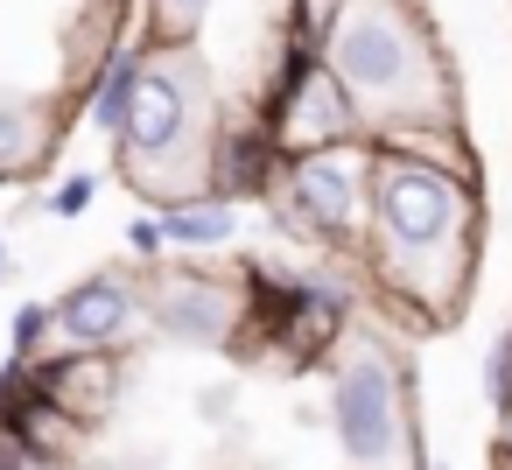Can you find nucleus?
<instances>
[{
	"instance_id": "2eb2a0df",
	"label": "nucleus",
	"mask_w": 512,
	"mask_h": 470,
	"mask_svg": "<svg viewBox=\"0 0 512 470\" xmlns=\"http://www.w3.org/2000/svg\"><path fill=\"white\" fill-rule=\"evenodd\" d=\"M92 197H99V176H92V169H71V176H57V190L36 197V211H50V218H85Z\"/></svg>"
},
{
	"instance_id": "6ab92c4d",
	"label": "nucleus",
	"mask_w": 512,
	"mask_h": 470,
	"mask_svg": "<svg viewBox=\"0 0 512 470\" xmlns=\"http://www.w3.org/2000/svg\"><path fill=\"white\" fill-rule=\"evenodd\" d=\"M421 470H449V463H442V456H421Z\"/></svg>"
},
{
	"instance_id": "0eeeda50",
	"label": "nucleus",
	"mask_w": 512,
	"mask_h": 470,
	"mask_svg": "<svg viewBox=\"0 0 512 470\" xmlns=\"http://www.w3.org/2000/svg\"><path fill=\"white\" fill-rule=\"evenodd\" d=\"M204 169H211V197H225L239 211V204H274L288 155H281V141L267 134V120L253 106H225L211 141H204Z\"/></svg>"
},
{
	"instance_id": "1a4fd4ad",
	"label": "nucleus",
	"mask_w": 512,
	"mask_h": 470,
	"mask_svg": "<svg viewBox=\"0 0 512 470\" xmlns=\"http://www.w3.org/2000/svg\"><path fill=\"white\" fill-rule=\"evenodd\" d=\"M64 148V106L50 92L0 78V183H29Z\"/></svg>"
},
{
	"instance_id": "9d476101",
	"label": "nucleus",
	"mask_w": 512,
	"mask_h": 470,
	"mask_svg": "<svg viewBox=\"0 0 512 470\" xmlns=\"http://www.w3.org/2000/svg\"><path fill=\"white\" fill-rule=\"evenodd\" d=\"M372 148H379V155H407V162H421V169H442V176L484 190V162H477L463 120H407V127L372 134Z\"/></svg>"
},
{
	"instance_id": "f8f14e48",
	"label": "nucleus",
	"mask_w": 512,
	"mask_h": 470,
	"mask_svg": "<svg viewBox=\"0 0 512 470\" xmlns=\"http://www.w3.org/2000/svg\"><path fill=\"white\" fill-rule=\"evenodd\" d=\"M141 57H148V43H120L92 78H78L85 85V99H78V113H85V127L92 134H106V141H120V127H127V106H134V92H141Z\"/></svg>"
},
{
	"instance_id": "aec40b11",
	"label": "nucleus",
	"mask_w": 512,
	"mask_h": 470,
	"mask_svg": "<svg viewBox=\"0 0 512 470\" xmlns=\"http://www.w3.org/2000/svg\"><path fill=\"white\" fill-rule=\"evenodd\" d=\"M498 470H512V456H498Z\"/></svg>"
},
{
	"instance_id": "4468645a",
	"label": "nucleus",
	"mask_w": 512,
	"mask_h": 470,
	"mask_svg": "<svg viewBox=\"0 0 512 470\" xmlns=\"http://www.w3.org/2000/svg\"><path fill=\"white\" fill-rule=\"evenodd\" d=\"M50 344H57V330H50V302H22V309L8 316V358L36 365Z\"/></svg>"
},
{
	"instance_id": "20e7f679",
	"label": "nucleus",
	"mask_w": 512,
	"mask_h": 470,
	"mask_svg": "<svg viewBox=\"0 0 512 470\" xmlns=\"http://www.w3.org/2000/svg\"><path fill=\"white\" fill-rule=\"evenodd\" d=\"M274 218H281L302 246L365 253V232H372V141H344V148L295 155V162L281 169Z\"/></svg>"
},
{
	"instance_id": "f03ea898",
	"label": "nucleus",
	"mask_w": 512,
	"mask_h": 470,
	"mask_svg": "<svg viewBox=\"0 0 512 470\" xmlns=\"http://www.w3.org/2000/svg\"><path fill=\"white\" fill-rule=\"evenodd\" d=\"M148 43V36H141ZM225 113V92L211 78V64L197 57V43L169 50V43H148L141 57V92L127 106V127L113 141V169L120 183L162 211V204H183V197H204L211 190V169H204V141Z\"/></svg>"
},
{
	"instance_id": "423d86ee",
	"label": "nucleus",
	"mask_w": 512,
	"mask_h": 470,
	"mask_svg": "<svg viewBox=\"0 0 512 470\" xmlns=\"http://www.w3.org/2000/svg\"><path fill=\"white\" fill-rule=\"evenodd\" d=\"M50 330L64 351H127L148 330V281L141 267H99L50 302Z\"/></svg>"
},
{
	"instance_id": "39448f33",
	"label": "nucleus",
	"mask_w": 512,
	"mask_h": 470,
	"mask_svg": "<svg viewBox=\"0 0 512 470\" xmlns=\"http://www.w3.org/2000/svg\"><path fill=\"white\" fill-rule=\"evenodd\" d=\"M148 281V330L169 337V344H190V351H232L246 344L253 330V295L239 281V260L232 267H211V260H162L141 274Z\"/></svg>"
},
{
	"instance_id": "ddd939ff",
	"label": "nucleus",
	"mask_w": 512,
	"mask_h": 470,
	"mask_svg": "<svg viewBox=\"0 0 512 470\" xmlns=\"http://www.w3.org/2000/svg\"><path fill=\"white\" fill-rule=\"evenodd\" d=\"M211 8H218V0H148V43H169V50L197 43Z\"/></svg>"
},
{
	"instance_id": "dca6fc26",
	"label": "nucleus",
	"mask_w": 512,
	"mask_h": 470,
	"mask_svg": "<svg viewBox=\"0 0 512 470\" xmlns=\"http://www.w3.org/2000/svg\"><path fill=\"white\" fill-rule=\"evenodd\" d=\"M127 246H134V267H141V274L169 260V246H162V225H155V211H141V218L127 225Z\"/></svg>"
},
{
	"instance_id": "6e6552de",
	"label": "nucleus",
	"mask_w": 512,
	"mask_h": 470,
	"mask_svg": "<svg viewBox=\"0 0 512 470\" xmlns=\"http://www.w3.org/2000/svg\"><path fill=\"white\" fill-rule=\"evenodd\" d=\"M36 386H43V400H50L78 435H92V428H106V414L120 407L127 358H120V351H64V344H50V351L36 358Z\"/></svg>"
},
{
	"instance_id": "f3484780",
	"label": "nucleus",
	"mask_w": 512,
	"mask_h": 470,
	"mask_svg": "<svg viewBox=\"0 0 512 470\" xmlns=\"http://www.w3.org/2000/svg\"><path fill=\"white\" fill-rule=\"evenodd\" d=\"M197 407H204L211 421H225V407H232V386H204V393H197Z\"/></svg>"
},
{
	"instance_id": "a211bd4d",
	"label": "nucleus",
	"mask_w": 512,
	"mask_h": 470,
	"mask_svg": "<svg viewBox=\"0 0 512 470\" xmlns=\"http://www.w3.org/2000/svg\"><path fill=\"white\" fill-rule=\"evenodd\" d=\"M15 274V253H8V239H0V281H8Z\"/></svg>"
},
{
	"instance_id": "f257e3e1",
	"label": "nucleus",
	"mask_w": 512,
	"mask_h": 470,
	"mask_svg": "<svg viewBox=\"0 0 512 470\" xmlns=\"http://www.w3.org/2000/svg\"><path fill=\"white\" fill-rule=\"evenodd\" d=\"M323 71L344 85L365 141L407 120H456V78L421 0H337Z\"/></svg>"
},
{
	"instance_id": "9b49d317",
	"label": "nucleus",
	"mask_w": 512,
	"mask_h": 470,
	"mask_svg": "<svg viewBox=\"0 0 512 470\" xmlns=\"http://www.w3.org/2000/svg\"><path fill=\"white\" fill-rule=\"evenodd\" d=\"M155 225H162L169 260H211V253L239 246V211L225 197H211V190L204 197H183V204H162Z\"/></svg>"
},
{
	"instance_id": "7ed1b4c3",
	"label": "nucleus",
	"mask_w": 512,
	"mask_h": 470,
	"mask_svg": "<svg viewBox=\"0 0 512 470\" xmlns=\"http://www.w3.org/2000/svg\"><path fill=\"white\" fill-rule=\"evenodd\" d=\"M330 442L351 470H421V414L407 386V358H393L379 337H344L323 386Z\"/></svg>"
}]
</instances>
